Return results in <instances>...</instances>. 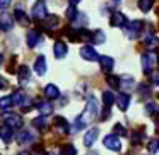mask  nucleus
I'll return each mask as SVG.
<instances>
[{"label":"nucleus","mask_w":159,"mask_h":155,"mask_svg":"<svg viewBox=\"0 0 159 155\" xmlns=\"http://www.w3.org/2000/svg\"><path fill=\"white\" fill-rule=\"evenodd\" d=\"M80 116L86 119V123L89 124V121H93L94 118L98 116V102L94 97H89L87 99V106H86V111H84V114H80Z\"/></svg>","instance_id":"1"},{"label":"nucleus","mask_w":159,"mask_h":155,"mask_svg":"<svg viewBox=\"0 0 159 155\" xmlns=\"http://www.w3.org/2000/svg\"><path fill=\"white\" fill-rule=\"evenodd\" d=\"M116 106L121 111H127V107L130 106V96H128V92H123L116 97Z\"/></svg>","instance_id":"15"},{"label":"nucleus","mask_w":159,"mask_h":155,"mask_svg":"<svg viewBox=\"0 0 159 155\" xmlns=\"http://www.w3.org/2000/svg\"><path fill=\"white\" fill-rule=\"evenodd\" d=\"M69 2H70V5H77V4L80 2V0H69Z\"/></svg>","instance_id":"44"},{"label":"nucleus","mask_w":159,"mask_h":155,"mask_svg":"<svg viewBox=\"0 0 159 155\" xmlns=\"http://www.w3.org/2000/svg\"><path fill=\"white\" fill-rule=\"evenodd\" d=\"M108 85H111L113 89H118L120 87V79L118 77H113V75H108Z\"/></svg>","instance_id":"36"},{"label":"nucleus","mask_w":159,"mask_h":155,"mask_svg":"<svg viewBox=\"0 0 159 155\" xmlns=\"http://www.w3.org/2000/svg\"><path fill=\"white\" fill-rule=\"evenodd\" d=\"M123 31L128 38H135V36H139V32L142 31V22L137 21V19L127 21V24L123 26Z\"/></svg>","instance_id":"3"},{"label":"nucleus","mask_w":159,"mask_h":155,"mask_svg":"<svg viewBox=\"0 0 159 155\" xmlns=\"http://www.w3.org/2000/svg\"><path fill=\"white\" fill-rule=\"evenodd\" d=\"M5 87H7V82H5L2 77H0V89H5Z\"/></svg>","instance_id":"42"},{"label":"nucleus","mask_w":159,"mask_h":155,"mask_svg":"<svg viewBox=\"0 0 159 155\" xmlns=\"http://www.w3.org/2000/svg\"><path fill=\"white\" fill-rule=\"evenodd\" d=\"M134 85L135 84H134V79H132V77H123V79L120 80V87L123 90H132Z\"/></svg>","instance_id":"25"},{"label":"nucleus","mask_w":159,"mask_h":155,"mask_svg":"<svg viewBox=\"0 0 159 155\" xmlns=\"http://www.w3.org/2000/svg\"><path fill=\"white\" fill-rule=\"evenodd\" d=\"M99 65H101V70H103L104 73L111 72L115 67V60L110 58V56H99Z\"/></svg>","instance_id":"13"},{"label":"nucleus","mask_w":159,"mask_h":155,"mask_svg":"<svg viewBox=\"0 0 159 155\" xmlns=\"http://www.w3.org/2000/svg\"><path fill=\"white\" fill-rule=\"evenodd\" d=\"M55 131L58 135L69 133V123H67V119H63L62 116H57L55 118Z\"/></svg>","instance_id":"9"},{"label":"nucleus","mask_w":159,"mask_h":155,"mask_svg":"<svg viewBox=\"0 0 159 155\" xmlns=\"http://www.w3.org/2000/svg\"><path fill=\"white\" fill-rule=\"evenodd\" d=\"M157 150H159V140L157 138H156V140H151L149 141V152L154 153V152H157Z\"/></svg>","instance_id":"37"},{"label":"nucleus","mask_w":159,"mask_h":155,"mask_svg":"<svg viewBox=\"0 0 159 155\" xmlns=\"http://www.w3.org/2000/svg\"><path fill=\"white\" fill-rule=\"evenodd\" d=\"M151 80H152L154 84H159V72H154V73H152V75H151Z\"/></svg>","instance_id":"40"},{"label":"nucleus","mask_w":159,"mask_h":155,"mask_svg":"<svg viewBox=\"0 0 159 155\" xmlns=\"http://www.w3.org/2000/svg\"><path fill=\"white\" fill-rule=\"evenodd\" d=\"M33 19L34 21H45L46 19V5L45 0H38L33 7Z\"/></svg>","instance_id":"4"},{"label":"nucleus","mask_w":159,"mask_h":155,"mask_svg":"<svg viewBox=\"0 0 159 155\" xmlns=\"http://www.w3.org/2000/svg\"><path fill=\"white\" fill-rule=\"evenodd\" d=\"M0 136H2V140L5 141V143H11L12 141V128L11 126H2L0 128Z\"/></svg>","instance_id":"21"},{"label":"nucleus","mask_w":159,"mask_h":155,"mask_svg":"<svg viewBox=\"0 0 159 155\" xmlns=\"http://www.w3.org/2000/svg\"><path fill=\"white\" fill-rule=\"evenodd\" d=\"M38 109H39V113H41V116H48V114H52L53 106L45 101V102H39V104H38Z\"/></svg>","instance_id":"24"},{"label":"nucleus","mask_w":159,"mask_h":155,"mask_svg":"<svg viewBox=\"0 0 159 155\" xmlns=\"http://www.w3.org/2000/svg\"><path fill=\"white\" fill-rule=\"evenodd\" d=\"M142 138H144V136H142V133H139V131H134V136H132V143H134V145H139V143L142 141Z\"/></svg>","instance_id":"38"},{"label":"nucleus","mask_w":159,"mask_h":155,"mask_svg":"<svg viewBox=\"0 0 159 155\" xmlns=\"http://www.w3.org/2000/svg\"><path fill=\"white\" fill-rule=\"evenodd\" d=\"M113 2H120V0H113Z\"/></svg>","instance_id":"48"},{"label":"nucleus","mask_w":159,"mask_h":155,"mask_svg":"<svg viewBox=\"0 0 159 155\" xmlns=\"http://www.w3.org/2000/svg\"><path fill=\"white\" fill-rule=\"evenodd\" d=\"M98 135H99V128H91L86 133V136H84V145H86V147H91V145L98 140Z\"/></svg>","instance_id":"12"},{"label":"nucleus","mask_w":159,"mask_h":155,"mask_svg":"<svg viewBox=\"0 0 159 155\" xmlns=\"http://www.w3.org/2000/svg\"><path fill=\"white\" fill-rule=\"evenodd\" d=\"M154 5V0H139V7L142 12H149Z\"/></svg>","instance_id":"28"},{"label":"nucleus","mask_w":159,"mask_h":155,"mask_svg":"<svg viewBox=\"0 0 159 155\" xmlns=\"http://www.w3.org/2000/svg\"><path fill=\"white\" fill-rule=\"evenodd\" d=\"M110 24L113 26V28H123V26L127 24V19H125V15L121 14V12H113V14H111V19H110Z\"/></svg>","instance_id":"10"},{"label":"nucleus","mask_w":159,"mask_h":155,"mask_svg":"<svg viewBox=\"0 0 159 155\" xmlns=\"http://www.w3.org/2000/svg\"><path fill=\"white\" fill-rule=\"evenodd\" d=\"M156 63H157V55L156 53L147 51L145 55H142V70H144V73H151Z\"/></svg>","instance_id":"2"},{"label":"nucleus","mask_w":159,"mask_h":155,"mask_svg":"<svg viewBox=\"0 0 159 155\" xmlns=\"http://www.w3.org/2000/svg\"><path fill=\"white\" fill-rule=\"evenodd\" d=\"M26 99H28V97H26L24 94L21 92V90H17V92H14V94H12V101H14V104H16V106H22Z\"/></svg>","instance_id":"27"},{"label":"nucleus","mask_w":159,"mask_h":155,"mask_svg":"<svg viewBox=\"0 0 159 155\" xmlns=\"http://www.w3.org/2000/svg\"><path fill=\"white\" fill-rule=\"evenodd\" d=\"M104 39H106V36H104L103 31H94L93 32V43H104Z\"/></svg>","instance_id":"32"},{"label":"nucleus","mask_w":159,"mask_h":155,"mask_svg":"<svg viewBox=\"0 0 159 155\" xmlns=\"http://www.w3.org/2000/svg\"><path fill=\"white\" fill-rule=\"evenodd\" d=\"M17 155H31L29 152H21V153H17Z\"/></svg>","instance_id":"45"},{"label":"nucleus","mask_w":159,"mask_h":155,"mask_svg":"<svg viewBox=\"0 0 159 155\" xmlns=\"http://www.w3.org/2000/svg\"><path fill=\"white\" fill-rule=\"evenodd\" d=\"M46 155H55V153H46Z\"/></svg>","instance_id":"47"},{"label":"nucleus","mask_w":159,"mask_h":155,"mask_svg":"<svg viewBox=\"0 0 159 155\" xmlns=\"http://www.w3.org/2000/svg\"><path fill=\"white\" fill-rule=\"evenodd\" d=\"M41 22H43V26H45V29H55L57 26H58V17H57V15H46V19Z\"/></svg>","instance_id":"20"},{"label":"nucleus","mask_w":159,"mask_h":155,"mask_svg":"<svg viewBox=\"0 0 159 155\" xmlns=\"http://www.w3.org/2000/svg\"><path fill=\"white\" fill-rule=\"evenodd\" d=\"M26 39H28V46H29V48H34V46L39 43L41 36H39L38 31H29L28 32V38H26Z\"/></svg>","instance_id":"18"},{"label":"nucleus","mask_w":159,"mask_h":155,"mask_svg":"<svg viewBox=\"0 0 159 155\" xmlns=\"http://www.w3.org/2000/svg\"><path fill=\"white\" fill-rule=\"evenodd\" d=\"M157 63H159V56H157Z\"/></svg>","instance_id":"49"},{"label":"nucleus","mask_w":159,"mask_h":155,"mask_svg":"<svg viewBox=\"0 0 159 155\" xmlns=\"http://www.w3.org/2000/svg\"><path fill=\"white\" fill-rule=\"evenodd\" d=\"M80 56H82L84 60H87V62H98V60H99V56L94 51L93 46H82V48H80Z\"/></svg>","instance_id":"8"},{"label":"nucleus","mask_w":159,"mask_h":155,"mask_svg":"<svg viewBox=\"0 0 159 155\" xmlns=\"http://www.w3.org/2000/svg\"><path fill=\"white\" fill-rule=\"evenodd\" d=\"M145 111H147L149 116H156V114H157V104L156 102H147L145 104Z\"/></svg>","instance_id":"33"},{"label":"nucleus","mask_w":159,"mask_h":155,"mask_svg":"<svg viewBox=\"0 0 159 155\" xmlns=\"http://www.w3.org/2000/svg\"><path fill=\"white\" fill-rule=\"evenodd\" d=\"M34 72L38 75H45L46 73V58L45 56H38L34 62Z\"/></svg>","instance_id":"16"},{"label":"nucleus","mask_w":159,"mask_h":155,"mask_svg":"<svg viewBox=\"0 0 159 155\" xmlns=\"http://www.w3.org/2000/svg\"><path fill=\"white\" fill-rule=\"evenodd\" d=\"M60 155H77V150L72 145H65V147L62 148V152H60Z\"/></svg>","instance_id":"34"},{"label":"nucleus","mask_w":159,"mask_h":155,"mask_svg":"<svg viewBox=\"0 0 159 155\" xmlns=\"http://www.w3.org/2000/svg\"><path fill=\"white\" fill-rule=\"evenodd\" d=\"M145 46H147L149 50H156L159 46V39L156 38L154 34H147L145 36Z\"/></svg>","instance_id":"22"},{"label":"nucleus","mask_w":159,"mask_h":155,"mask_svg":"<svg viewBox=\"0 0 159 155\" xmlns=\"http://www.w3.org/2000/svg\"><path fill=\"white\" fill-rule=\"evenodd\" d=\"M11 5V0H0V9H5Z\"/></svg>","instance_id":"41"},{"label":"nucleus","mask_w":159,"mask_h":155,"mask_svg":"<svg viewBox=\"0 0 159 155\" xmlns=\"http://www.w3.org/2000/svg\"><path fill=\"white\" fill-rule=\"evenodd\" d=\"M72 24L75 26V28H82V26L87 24V15L86 14H77L75 19L72 21Z\"/></svg>","instance_id":"26"},{"label":"nucleus","mask_w":159,"mask_h":155,"mask_svg":"<svg viewBox=\"0 0 159 155\" xmlns=\"http://www.w3.org/2000/svg\"><path fill=\"white\" fill-rule=\"evenodd\" d=\"M86 155H99V152H96V150H89Z\"/></svg>","instance_id":"43"},{"label":"nucleus","mask_w":159,"mask_h":155,"mask_svg":"<svg viewBox=\"0 0 159 155\" xmlns=\"http://www.w3.org/2000/svg\"><path fill=\"white\" fill-rule=\"evenodd\" d=\"M113 135H116V136H127V130L118 123V124H115V128H113Z\"/></svg>","instance_id":"35"},{"label":"nucleus","mask_w":159,"mask_h":155,"mask_svg":"<svg viewBox=\"0 0 159 155\" xmlns=\"http://www.w3.org/2000/svg\"><path fill=\"white\" fill-rule=\"evenodd\" d=\"M103 143H104L106 148H110V150H113V152H120L121 150V143H120V140H118L116 135H110V136H106L103 140Z\"/></svg>","instance_id":"6"},{"label":"nucleus","mask_w":159,"mask_h":155,"mask_svg":"<svg viewBox=\"0 0 159 155\" xmlns=\"http://www.w3.org/2000/svg\"><path fill=\"white\" fill-rule=\"evenodd\" d=\"M75 15H77V12H75V5H70V9L67 11V17H69L70 21H74V19H75Z\"/></svg>","instance_id":"39"},{"label":"nucleus","mask_w":159,"mask_h":155,"mask_svg":"<svg viewBox=\"0 0 159 155\" xmlns=\"http://www.w3.org/2000/svg\"><path fill=\"white\" fill-rule=\"evenodd\" d=\"M11 106H14V101H12V96H7V97H2L0 99V109H9Z\"/></svg>","instance_id":"29"},{"label":"nucleus","mask_w":159,"mask_h":155,"mask_svg":"<svg viewBox=\"0 0 159 155\" xmlns=\"http://www.w3.org/2000/svg\"><path fill=\"white\" fill-rule=\"evenodd\" d=\"M67 51H69V48H67V45L63 41H57L55 46H53V53H55L57 58H65L67 56Z\"/></svg>","instance_id":"11"},{"label":"nucleus","mask_w":159,"mask_h":155,"mask_svg":"<svg viewBox=\"0 0 159 155\" xmlns=\"http://www.w3.org/2000/svg\"><path fill=\"white\" fill-rule=\"evenodd\" d=\"M12 26H14V15L2 12L0 14V31H11Z\"/></svg>","instance_id":"5"},{"label":"nucleus","mask_w":159,"mask_h":155,"mask_svg":"<svg viewBox=\"0 0 159 155\" xmlns=\"http://www.w3.org/2000/svg\"><path fill=\"white\" fill-rule=\"evenodd\" d=\"M2 60H4V56H2V55H0V65H2Z\"/></svg>","instance_id":"46"},{"label":"nucleus","mask_w":159,"mask_h":155,"mask_svg":"<svg viewBox=\"0 0 159 155\" xmlns=\"http://www.w3.org/2000/svg\"><path fill=\"white\" fill-rule=\"evenodd\" d=\"M34 140V135L31 133V131H21V135H19L17 136V141L21 145H28V143H31V141Z\"/></svg>","instance_id":"19"},{"label":"nucleus","mask_w":159,"mask_h":155,"mask_svg":"<svg viewBox=\"0 0 159 155\" xmlns=\"http://www.w3.org/2000/svg\"><path fill=\"white\" fill-rule=\"evenodd\" d=\"M33 124L39 130H46V118L45 116H39V118H34L33 119Z\"/></svg>","instance_id":"31"},{"label":"nucleus","mask_w":159,"mask_h":155,"mask_svg":"<svg viewBox=\"0 0 159 155\" xmlns=\"http://www.w3.org/2000/svg\"><path fill=\"white\" fill-rule=\"evenodd\" d=\"M17 77H19V84H21V85H26V84L29 82V77H31V73H29V68H28V67H26V65L19 67Z\"/></svg>","instance_id":"14"},{"label":"nucleus","mask_w":159,"mask_h":155,"mask_svg":"<svg viewBox=\"0 0 159 155\" xmlns=\"http://www.w3.org/2000/svg\"><path fill=\"white\" fill-rule=\"evenodd\" d=\"M5 124L11 126L12 130H19V128H22V118L17 116V114L5 113Z\"/></svg>","instance_id":"7"},{"label":"nucleus","mask_w":159,"mask_h":155,"mask_svg":"<svg viewBox=\"0 0 159 155\" xmlns=\"http://www.w3.org/2000/svg\"><path fill=\"white\" fill-rule=\"evenodd\" d=\"M113 102H116V97H115V94L111 92V90H106V92H103V104L106 107H110Z\"/></svg>","instance_id":"23"},{"label":"nucleus","mask_w":159,"mask_h":155,"mask_svg":"<svg viewBox=\"0 0 159 155\" xmlns=\"http://www.w3.org/2000/svg\"><path fill=\"white\" fill-rule=\"evenodd\" d=\"M45 96L48 97V99H57V97L60 96V90L57 85H53V84H48V85L45 87Z\"/></svg>","instance_id":"17"},{"label":"nucleus","mask_w":159,"mask_h":155,"mask_svg":"<svg viewBox=\"0 0 159 155\" xmlns=\"http://www.w3.org/2000/svg\"><path fill=\"white\" fill-rule=\"evenodd\" d=\"M14 17L17 19V21L21 22V24H24V26H26V24H28V22H29V21H28V15H26L24 12L21 11V9H17V11L14 12Z\"/></svg>","instance_id":"30"}]
</instances>
